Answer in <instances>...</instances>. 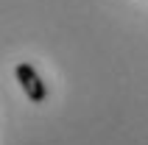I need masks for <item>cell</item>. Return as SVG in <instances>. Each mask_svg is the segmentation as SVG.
<instances>
[{"label": "cell", "instance_id": "1", "mask_svg": "<svg viewBox=\"0 0 148 145\" xmlns=\"http://www.w3.org/2000/svg\"><path fill=\"white\" fill-rule=\"evenodd\" d=\"M17 81H20V87H23L25 98L31 101V103H42L45 98H48V87H45V81L39 78V72L34 70L31 64H17Z\"/></svg>", "mask_w": 148, "mask_h": 145}]
</instances>
